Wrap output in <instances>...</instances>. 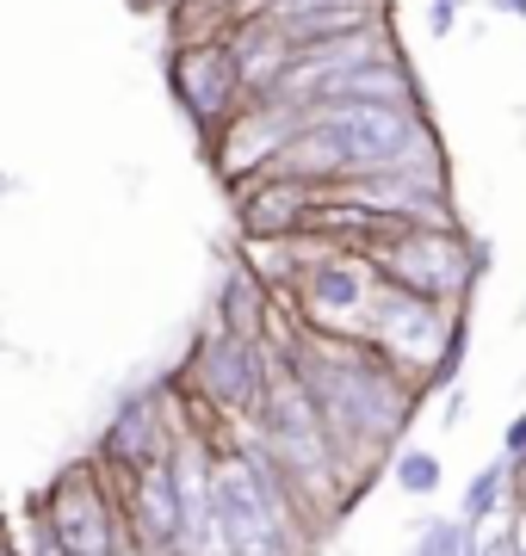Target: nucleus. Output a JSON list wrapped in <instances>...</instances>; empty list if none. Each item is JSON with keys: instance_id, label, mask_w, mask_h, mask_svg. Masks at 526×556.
Instances as JSON below:
<instances>
[{"instance_id": "f3484780", "label": "nucleus", "mask_w": 526, "mask_h": 556, "mask_svg": "<svg viewBox=\"0 0 526 556\" xmlns=\"http://www.w3.org/2000/svg\"><path fill=\"white\" fill-rule=\"evenodd\" d=\"M459 13H465V0H427V38H452Z\"/></svg>"}, {"instance_id": "0eeeda50", "label": "nucleus", "mask_w": 526, "mask_h": 556, "mask_svg": "<svg viewBox=\"0 0 526 556\" xmlns=\"http://www.w3.org/2000/svg\"><path fill=\"white\" fill-rule=\"evenodd\" d=\"M459 316H465V309L427 303V298H415V291H403V285H385V278H378L372 309H365V340L422 390V378L434 371V358H440V346H446V334H452Z\"/></svg>"}, {"instance_id": "b1692460", "label": "nucleus", "mask_w": 526, "mask_h": 556, "mask_svg": "<svg viewBox=\"0 0 526 556\" xmlns=\"http://www.w3.org/2000/svg\"><path fill=\"white\" fill-rule=\"evenodd\" d=\"M0 192H7V174H0Z\"/></svg>"}, {"instance_id": "ddd939ff", "label": "nucleus", "mask_w": 526, "mask_h": 556, "mask_svg": "<svg viewBox=\"0 0 526 556\" xmlns=\"http://www.w3.org/2000/svg\"><path fill=\"white\" fill-rule=\"evenodd\" d=\"M440 477H446V464L427 452V445H397V452H390V482H397L409 501H434L440 495Z\"/></svg>"}, {"instance_id": "aec40b11", "label": "nucleus", "mask_w": 526, "mask_h": 556, "mask_svg": "<svg viewBox=\"0 0 526 556\" xmlns=\"http://www.w3.org/2000/svg\"><path fill=\"white\" fill-rule=\"evenodd\" d=\"M496 13H508V20H526V0H489Z\"/></svg>"}, {"instance_id": "9b49d317", "label": "nucleus", "mask_w": 526, "mask_h": 556, "mask_svg": "<svg viewBox=\"0 0 526 556\" xmlns=\"http://www.w3.org/2000/svg\"><path fill=\"white\" fill-rule=\"evenodd\" d=\"M279 38L291 50H316V43L353 38V31H372L385 25V0H316V7H298V13H279Z\"/></svg>"}, {"instance_id": "f03ea898", "label": "nucleus", "mask_w": 526, "mask_h": 556, "mask_svg": "<svg viewBox=\"0 0 526 556\" xmlns=\"http://www.w3.org/2000/svg\"><path fill=\"white\" fill-rule=\"evenodd\" d=\"M489 248L471 241L465 229H403V223H385L378 241L365 248V266L385 278V285H403L427 303H446V309H465L477 278L489 266Z\"/></svg>"}, {"instance_id": "dca6fc26", "label": "nucleus", "mask_w": 526, "mask_h": 556, "mask_svg": "<svg viewBox=\"0 0 526 556\" xmlns=\"http://www.w3.org/2000/svg\"><path fill=\"white\" fill-rule=\"evenodd\" d=\"M20 526H25V538H20V556H68V551H62V538L50 532V519H43L38 495H25V507H20Z\"/></svg>"}, {"instance_id": "4be33fe9", "label": "nucleus", "mask_w": 526, "mask_h": 556, "mask_svg": "<svg viewBox=\"0 0 526 556\" xmlns=\"http://www.w3.org/2000/svg\"><path fill=\"white\" fill-rule=\"evenodd\" d=\"M112 556H149V551H142V544H137V538H130V532H124V544H118V551H112Z\"/></svg>"}, {"instance_id": "1a4fd4ad", "label": "nucleus", "mask_w": 526, "mask_h": 556, "mask_svg": "<svg viewBox=\"0 0 526 556\" xmlns=\"http://www.w3.org/2000/svg\"><path fill=\"white\" fill-rule=\"evenodd\" d=\"M124 501V532L137 538L149 556H180L186 544V514H180V477H174V452L162 464L137 470L130 482H118Z\"/></svg>"}, {"instance_id": "9d476101", "label": "nucleus", "mask_w": 526, "mask_h": 556, "mask_svg": "<svg viewBox=\"0 0 526 556\" xmlns=\"http://www.w3.org/2000/svg\"><path fill=\"white\" fill-rule=\"evenodd\" d=\"M323 204H328L323 186L266 174L248 192H236V229H242V241H291V236H310V223L323 217Z\"/></svg>"}, {"instance_id": "423d86ee", "label": "nucleus", "mask_w": 526, "mask_h": 556, "mask_svg": "<svg viewBox=\"0 0 526 556\" xmlns=\"http://www.w3.org/2000/svg\"><path fill=\"white\" fill-rule=\"evenodd\" d=\"M38 507L68 556H112L124 544V501L93 457L62 464L57 477L38 489Z\"/></svg>"}, {"instance_id": "f257e3e1", "label": "nucleus", "mask_w": 526, "mask_h": 556, "mask_svg": "<svg viewBox=\"0 0 526 556\" xmlns=\"http://www.w3.org/2000/svg\"><path fill=\"white\" fill-rule=\"evenodd\" d=\"M273 353L291 365V378L304 383L310 402L323 408L328 433H335V445L347 457V470L365 489L372 457L403 445L409 420L422 408V390L365 334H323V328H304L298 316H285Z\"/></svg>"}, {"instance_id": "2eb2a0df", "label": "nucleus", "mask_w": 526, "mask_h": 556, "mask_svg": "<svg viewBox=\"0 0 526 556\" xmlns=\"http://www.w3.org/2000/svg\"><path fill=\"white\" fill-rule=\"evenodd\" d=\"M471 538H477V532H471L459 514H452V519L434 514V519H422V532H415V551H409V556H465Z\"/></svg>"}, {"instance_id": "6ab92c4d", "label": "nucleus", "mask_w": 526, "mask_h": 556, "mask_svg": "<svg viewBox=\"0 0 526 556\" xmlns=\"http://www.w3.org/2000/svg\"><path fill=\"white\" fill-rule=\"evenodd\" d=\"M0 556H20V538H13V519L0 514Z\"/></svg>"}, {"instance_id": "412c9836", "label": "nucleus", "mask_w": 526, "mask_h": 556, "mask_svg": "<svg viewBox=\"0 0 526 556\" xmlns=\"http://www.w3.org/2000/svg\"><path fill=\"white\" fill-rule=\"evenodd\" d=\"M137 7H149V13H180L186 0H137Z\"/></svg>"}, {"instance_id": "f8f14e48", "label": "nucleus", "mask_w": 526, "mask_h": 556, "mask_svg": "<svg viewBox=\"0 0 526 556\" xmlns=\"http://www.w3.org/2000/svg\"><path fill=\"white\" fill-rule=\"evenodd\" d=\"M508 495H514V464H508V457H489L484 470H477V477L465 482L459 519H465L471 532H477V526H489V519H496V514L508 507Z\"/></svg>"}, {"instance_id": "7ed1b4c3", "label": "nucleus", "mask_w": 526, "mask_h": 556, "mask_svg": "<svg viewBox=\"0 0 526 556\" xmlns=\"http://www.w3.org/2000/svg\"><path fill=\"white\" fill-rule=\"evenodd\" d=\"M266 346L261 340H242L204 321L192 353L180 365V390H186V408L223 420V427H254L261 420V402H266Z\"/></svg>"}, {"instance_id": "6e6552de", "label": "nucleus", "mask_w": 526, "mask_h": 556, "mask_svg": "<svg viewBox=\"0 0 526 556\" xmlns=\"http://www.w3.org/2000/svg\"><path fill=\"white\" fill-rule=\"evenodd\" d=\"M372 291H378V273L365 266V254L323 248V254L304 266V278L285 291V303H291V316L304 321V328H323V334H365Z\"/></svg>"}, {"instance_id": "20e7f679", "label": "nucleus", "mask_w": 526, "mask_h": 556, "mask_svg": "<svg viewBox=\"0 0 526 556\" xmlns=\"http://www.w3.org/2000/svg\"><path fill=\"white\" fill-rule=\"evenodd\" d=\"M167 87H174L186 124L199 130L204 155L248 112V80H242V62H236V43L229 38H174V50H167Z\"/></svg>"}, {"instance_id": "39448f33", "label": "nucleus", "mask_w": 526, "mask_h": 556, "mask_svg": "<svg viewBox=\"0 0 526 556\" xmlns=\"http://www.w3.org/2000/svg\"><path fill=\"white\" fill-rule=\"evenodd\" d=\"M174 390H180V371L174 378H155V383H142V390H130V396L105 415L100 439H93V464H100L105 477H112V489L118 482H130L137 470H149V464H162L174 445H180L186 433V420H174Z\"/></svg>"}, {"instance_id": "4468645a", "label": "nucleus", "mask_w": 526, "mask_h": 556, "mask_svg": "<svg viewBox=\"0 0 526 556\" xmlns=\"http://www.w3.org/2000/svg\"><path fill=\"white\" fill-rule=\"evenodd\" d=\"M465 346H471V316H459L452 321V334H446V346H440V358H434V371L422 378V402L459 383V371H465Z\"/></svg>"}, {"instance_id": "5701e85b", "label": "nucleus", "mask_w": 526, "mask_h": 556, "mask_svg": "<svg viewBox=\"0 0 526 556\" xmlns=\"http://www.w3.org/2000/svg\"><path fill=\"white\" fill-rule=\"evenodd\" d=\"M514 556H526V538H521V551H514Z\"/></svg>"}, {"instance_id": "a211bd4d", "label": "nucleus", "mask_w": 526, "mask_h": 556, "mask_svg": "<svg viewBox=\"0 0 526 556\" xmlns=\"http://www.w3.org/2000/svg\"><path fill=\"white\" fill-rule=\"evenodd\" d=\"M502 457L514 464V470L526 464V408H521V415H514V420L502 427Z\"/></svg>"}]
</instances>
